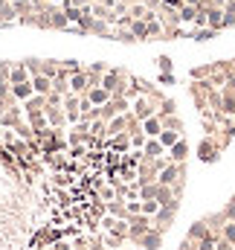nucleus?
<instances>
[{
    "instance_id": "obj_1",
    "label": "nucleus",
    "mask_w": 235,
    "mask_h": 250,
    "mask_svg": "<svg viewBox=\"0 0 235 250\" xmlns=\"http://www.w3.org/2000/svg\"><path fill=\"white\" fill-rule=\"evenodd\" d=\"M177 212H180V209H172V207H160V209L151 215V227H154L157 233H163V236H166V233L172 230V224H175Z\"/></svg>"
},
{
    "instance_id": "obj_2",
    "label": "nucleus",
    "mask_w": 235,
    "mask_h": 250,
    "mask_svg": "<svg viewBox=\"0 0 235 250\" xmlns=\"http://www.w3.org/2000/svg\"><path fill=\"white\" fill-rule=\"evenodd\" d=\"M221 146H218V140L215 137H203L200 140V146H197V157H200V163H218L221 160Z\"/></svg>"
},
{
    "instance_id": "obj_3",
    "label": "nucleus",
    "mask_w": 235,
    "mask_h": 250,
    "mask_svg": "<svg viewBox=\"0 0 235 250\" xmlns=\"http://www.w3.org/2000/svg\"><path fill=\"white\" fill-rule=\"evenodd\" d=\"M151 230V215H142V212H137V215H128V239L131 242H137L142 233H148Z\"/></svg>"
},
{
    "instance_id": "obj_4",
    "label": "nucleus",
    "mask_w": 235,
    "mask_h": 250,
    "mask_svg": "<svg viewBox=\"0 0 235 250\" xmlns=\"http://www.w3.org/2000/svg\"><path fill=\"white\" fill-rule=\"evenodd\" d=\"M131 114H134V117H137V120L142 123V120L154 117V114H157V108H154V105H151V102H148V99H145L142 93H139V96H137V99L131 102Z\"/></svg>"
},
{
    "instance_id": "obj_5",
    "label": "nucleus",
    "mask_w": 235,
    "mask_h": 250,
    "mask_svg": "<svg viewBox=\"0 0 235 250\" xmlns=\"http://www.w3.org/2000/svg\"><path fill=\"white\" fill-rule=\"evenodd\" d=\"M137 245H139L142 250H160L163 248V233H157V230L151 227L148 233H142V236L137 239Z\"/></svg>"
},
{
    "instance_id": "obj_6",
    "label": "nucleus",
    "mask_w": 235,
    "mask_h": 250,
    "mask_svg": "<svg viewBox=\"0 0 235 250\" xmlns=\"http://www.w3.org/2000/svg\"><path fill=\"white\" fill-rule=\"evenodd\" d=\"M166 157H169L172 163H186V160H189V143L180 137L172 148H166Z\"/></svg>"
},
{
    "instance_id": "obj_7",
    "label": "nucleus",
    "mask_w": 235,
    "mask_h": 250,
    "mask_svg": "<svg viewBox=\"0 0 235 250\" xmlns=\"http://www.w3.org/2000/svg\"><path fill=\"white\" fill-rule=\"evenodd\" d=\"M20 123H23V111H20L18 105L6 108V111L0 114V128H18Z\"/></svg>"
},
{
    "instance_id": "obj_8",
    "label": "nucleus",
    "mask_w": 235,
    "mask_h": 250,
    "mask_svg": "<svg viewBox=\"0 0 235 250\" xmlns=\"http://www.w3.org/2000/svg\"><path fill=\"white\" fill-rule=\"evenodd\" d=\"M44 114H47L50 128H64V125H67V111H64L61 105H47V108H44Z\"/></svg>"
},
{
    "instance_id": "obj_9",
    "label": "nucleus",
    "mask_w": 235,
    "mask_h": 250,
    "mask_svg": "<svg viewBox=\"0 0 235 250\" xmlns=\"http://www.w3.org/2000/svg\"><path fill=\"white\" fill-rule=\"evenodd\" d=\"M90 90V82H87V73L84 70H78V73H73L70 76V93H78V96H84Z\"/></svg>"
},
{
    "instance_id": "obj_10",
    "label": "nucleus",
    "mask_w": 235,
    "mask_h": 250,
    "mask_svg": "<svg viewBox=\"0 0 235 250\" xmlns=\"http://www.w3.org/2000/svg\"><path fill=\"white\" fill-rule=\"evenodd\" d=\"M105 146H108V148H114V151H131V134H128V131L114 134V137H108V140H105Z\"/></svg>"
},
{
    "instance_id": "obj_11",
    "label": "nucleus",
    "mask_w": 235,
    "mask_h": 250,
    "mask_svg": "<svg viewBox=\"0 0 235 250\" xmlns=\"http://www.w3.org/2000/svg\"><path fill=\"white\" fill-rule=\"evenodd\" d=\"M163 154H166L163 143H160L157 137H148V140H145V146H142V157H151V160H154V157H163Z\"/></svg>"
},
{
    "instance_id": "obj_12",
    "label": "nucleus",
    "mask_w": 235,
    "mask_h": 250,
    "mask_svg": "<svg viewBox=\"0 0 235 250\" xmlns=\"http://www.w3.org/2000/svg\"><path fill=\"white\" fill-rule=\"evenodd\" d=\"M32 76H29V70H26V64L23 62H12V73H9V82L12 84H20V82H29Z\"/></svg>"
},
{
    "instance_id": "obj_13",
    "label": "nucleus",
    "mask_w": 235,
    "mask_h": 250,
    "mask_svg": "<svg viewBox=\"0 0 235 250\" xmlns=\"http://www.w3.org/2000/svg\"><path fill=\"white\" fill-rule=\"evenodd\" d=\"M206 26L215 32H224V9H206Z\"/></svg>"
},
{
    "instance_id": "obj_14",
    "label": "nucleus",
    "mask_w": 235,
    "mask_h": 250,
    "mask_svg": "<svg viewBox=\"0 0 235 250\" xmlns=\"http://www.w3.org/2000/svg\"><path fill=\"white\" fill-rule=\"evenodd\" d=\"M29 82H32V90H35V93H41V96H47V93L53 90V79H50V76H44V73L32 76Z\"/></svg>"
},
{
    "instance_id": "obj_15",
    "label": "nucleus",
    "mask_w": 235,
    "mask_h": 250,
    "mask_svg": "<svg viewBox=\"0 0 235 250\" xmlns=\"http://www.w3.org/2000/svg\"><path fill=\"white\" fill-rule=\"evenodd\" d=\"M84 96H87V99H90L93 105H105V102L111 99V93H108V90H105L102 84H96V87H90V90H87Z\"/></svg>"
},
{
    "instance_id": "obj_16",
    "label": "nucleus",
    "mask_w": 235,
    "mask_h": 250,
    "mask_svg": "<svg viewBox=\"0 0 235 250\" xmlns=\"http://www.w3.org/2000/svg\"><path fill=\"white\" fill-rule=\"evenodd\" d=\"M142 131H145V137H160V131H163V123H160V117L154 114V117L142 120Z\"/></svg>"
},
{
    "instance_id": "obj_17",
    "label": "nucleus",
    "mask_w": 235,
    "mask_h": 250,
    "mask_svg": "<svg viewBox=\"0 0 235 250\" xmlns=\"http://www.w3.org/2000/svg\"><path fill=\"white\" fill-rule=\"evenodd\" d=\"M131 32L137 35V41H148V21L134 18V21H131Z\"/></svg>"
},
{
    "instance_id": "obj_18",
    "label": "nucleus",
    "mask_w": 235,
    "mask_h": 250,
    "mask_svg": "<svg viewBox=\"0 0 235 250\" xmlns=\"http://www.w3.org/2000/svg\"><path fill=\"white\" fill-rule=\"evenodd\" d=\"M12 93H15L18 102H26L35 90H32V82H20V84H12Z\"/></svg>"
},
{
    "instance_id": "obj_19",
    "label": "nucleus",
    "mask_w": 235,
    "mask_h": 250,
    "mask_svg": "<svg viewBox=\"0 0 235 250\" xmlns=\"http://www.w3.org/2000/svg\"><path fill=\"white\" fill-rule=\"evenodd\" d=\"M114 41H122V44H139L137 35L131 32V26H117V29H114Z\"/></svg>"
},
{
    "instance_id": "obj_20",
    "label": "nucleus",
    "mask_w": 235,
    "mask_h": 250,
    "mask_svg": "<svg viewBox=\"0 0 235 250\" xmlns=\"http://www.w3.org/2000/svg\"><path fill=\"white\" fill-rule=\"evenodd\" d=\"M197 12H200V9H195V6H189V3H183V6L177 9V18H180V23H195Z\"/></svg>"
},
{
    "instance_id": "obj_21",
    "label": "nucleus",
    "mask_w": 235,
    "mask_h": 250,
    "mask_svg": "<svg viewBox=\"0 0 235 250\" xmlns=\"http://www.w3.org/2000/svg\"><path fill=\"white\" fill-rule=\"evenodd\" d=\"M108 209H111L117 218H128V201H125V198H114V201H108Z\"/></svg>"
},
{
    "instance_id": "obj_22",
    "label": "nucleus",
    "mask_w": 235,
    "mask_h": 250,
    "mask_svg": "<svg viewBox=\"0 0 235 250\" xmlns=\"http://www.w3.org/2000/svg\"><path fill=\"white\" fill-rule=\"evenodd\" d=\"M218 32L215 29H209V26H195V32H192V38L197 41V44H206V41H212Z\"/></svg>"
},
{
    "instance_id": "obj_23",
    "label": "nucleus",
    "mask_w": 235,
    "mask_h": 250,
    "mask_svg": "<svg viewBox=\"0 0 235 250\" xmlns=\"http://www.w3.org/2000/svg\"><path fill=\"white\" fill-rule=\"evenodd\" d=\"M59 70H61V62H56V59H41V73H44V76L56 79Z\"/></svg>"
},
{
    "instance_id": "obj_24",
    "label": "nucleus",
    "mask_w": 235,
    "mask_h": 250,
    "mask_svg": "<svg viewBox=\"0 0 235 250\" xmlns=\"http://www.w3.org/2000/svg\"><path fill=\"white\" fill-rule=\"evenodd\" d=\"M180 137H183V134H180V131H169V128H163V131H160V137H157V140H160V143H163V148H172V146H175L177 140H180Z\"/></svg>"
},
{
    "instance_id": "obj_25",
    "label": "nucleus",
    "mask_w": 235,
    "mask_h": 250,
    "mask_svg": "<svg viewBox=\"0 0 235 250\" xmlns=\"http://www.w3.org/2000/svg\"><path fill=\"white\" fill-rule=\"evenodd\" d=\"M160 123H163V128H169V131H180V134H183V120H180V114L160 117Z\"/></svg>"
},
{
    "instance_id": "obj_26",
    "label": "nucleus",
    "mask_w": 235,
    "mask_h": 250,
    "mask_svg": "<svg viewBox=\"0 0 235 250\" xmlns=\"http://www.w3.org/2000/svg\"><path fill=\"white\" fill-rule=\"evenodd\" d=\"M209 73H212V64H200V67H192L189 70L192 82H203V79H209Z\"/></svg>"
},
{
    "instance_id": "obj_27",
    "label": "nucleus",
    "mask_w": 235,
    "mask_h": 250,
    "mask_svg": "<svg viewBox=\"0 0 235 250\" xmlns=\"http://www.w3.org/2000/svg\"><path fill=\"white\" fill-rule=\"evenodd\" d=\"M169 114H177V102L172 96H166V99L160 102V108H157V117H169Z\"/></svg>"
},
{
    "instance_id": "obj_28",
    "label": "nucleus",
    "mask_w": 235,
    "mask_h": 250,
    "mask_svg": "<svg viewBox=\"0 0 235 250\" xmlns=\"http://www.w3.org/2000/svg\"><path fill=\"white\" fill-rule=\"evenodd\" d=\"M145 140H148V137H145V131H142V128H139V131H131V148H139V151H142Z\"/></svg>"
},
{
    "instance_id": "obj_29",
    "label": "nucleus",
    "mask_w": 235,
    "mask_h": 250,
    "mask_svg": "<svg viewBox=\"0 0 235 250\" xmlns=\"http://www.w3.org/2000/svg\"><path fill=\"white\" fill-rule=\"evenodd\" d=\"M157 195V181L154 184H142L139 187V201H148V198H154Z\"/></svg>"
},
{
    "instance_id": "obj_30",
    "label": "nucleus",
    "mask_w": 235,
    "mask_h": 250,
    "mask_svg": "<svg viewBox=\"0 0 235 250\" xmlns=\"http://www.w3.org/2000/svg\"><path fill=\"white\" fill-rule=\"evenodd\" d=\"M157 209H160L157 198H148V201H142V209H139V212H142V215H154Z\"/></svg>"
},
{
    "instance_id": "obj_31",
    "label": "nucleus",
    "mask_w": 235,
    "mask_h": 250,
    "mask_svg": "<svg viewBox=\"0 0 235 250\" xmlns=\"http://www.w3.org/2000/svg\"><path fill=\"white\" fill-rule=\"evenodd\" d=\"M157 67H160V73H172L175 70V62L169 56H157Z\"/></svg>"
},
{
    "instance_id": "obj_32",
    "label": "nucleus",
    "mask_w": 235,
    "mask_h": 250,
    "mask_svg": "<svg viewBox=\"0 0 235 250\" xmlns=\"http://www.w3.org/2000/svg\"><path fill=\"white\" fill-rule=\"evenodd\" d=\"M61 70L73 76V73H78V70H84V67H81V64L76 62V59H67V62H61Z\"/></svg>"
},
{
    "instance_id": "obj_33",
    "label": "nucleus",
    "mask_w": 235,
    "mask_h": 250,
    "mask_svg": "<svg viewBox=\"0 0 235 250\" xmlns=\"http://www.w3.org/2000/svg\"><path fill=\"white\" fill-rule=\"evenodd\" d=\"M23 64H26L29 76H38L41 73V59H23Z\"/></svg>"
},
{
    "instance_id": "obj_34",
    "label": "nucleus",
    "mask_w": 235,
    "mask_h": 250,
    "mask_svg": "<svg viewBox=\"0 0 235 250\" xmlns=\"http://www.w3.org/2000/svg\"><path fill=\"white\" fill-rule=\"evenodd\" d=\"M157 82H160V84H175L177 76H175V73H160V76H157Z\"/></svg>"
},
{
    "instance_id": "obj_35",
    "label": "nucleus",
    "mask_w": 235,
    "mask_h": 250,
    "mask_svg": "<svg viewBox=\"0 0 235 250\" xmlns=\"http://www.w3.org/2000/svg\"><path fill=\"white\" fill-rule=\"evenodd\" d=\"M102 198H105V201H114V198H117V192H114L111 187H102Z\"/></svg>"
},
{
    "instance_id": "obj_36",
    "label": "nucleus",
    "mask_w": 235,
    "mask_h": 250,
    "mask_svg": "<svg viewBox=\"0 0 235 250\" xmlns=\"http://www.w3.org/2000/svg\"><path fill=\"white\" fill-rule=\"evenodd\" d=\"M180 250H195V242H192V239H183V245H180Z\"/></svg>"
},
{
    "instance_id": "obj_37",
    "label": "nucleus",
    "mask_w": 235,
    "mask_h": 250,
    "mask_svg": "<svg viewBox=\"0 0 235 250\" xmlns=\"http://www.w3.org/2000/svg\"><path fill=\"white\" fill-rule=\"evenodd\" d=\"M230 62H233V67H235V59H230Z\"/></svg>"
}]
</instances>
